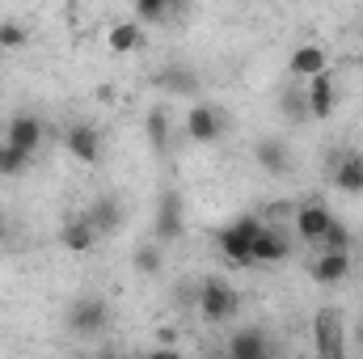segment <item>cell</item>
I'll use <instances>...</instances> for the list:
<instances>
[{"label": "cell", "mask_w": 363, "mask_h": 359, "mask_svg": "<svg viewBox=\"0 0 363 359\" xmlns=\"http://www.w3.org/2000/svg\"><path fill=\"white\" fill-rule=\"evenodd\" d=\"M334 186L342 190V194H363V157H342L338 165H334Z\"/></svg>", "instance_id": "ffe728a7"}, {"label": "cell", "mask_w": 363, "mask_h": 359, "mask_svg": "<svg viewBox=\"0 0 363 359\" xmlns=\"http://www.w3.org/2000/svg\"><path fill=\"white\" fill-rule=\"evenodd\" d=\"M254 157H258V165H262L267 174H274V178L291 170V148H287L283 136H262V140L254 144Z\"/></svg>", "instance_id": "5bb4252c"}, {"label": "cell", "mask_w": 363, "mask_h": 359, "mask_svg": "<svg viewBox=\"0 0 363 359\" xmlns=\"http://www.w3.org/2000/svg\"><path fill=\"white\" fill-rule=\"evenodd\" d=\"M287 254H291V241L283 237V228H271V224H262V233L254 237V263H287Z\"/></svg>", "instance_id": "9a60e30c"}, {"label": "cell", "mask_w": 363, "mask_h": 359, "mask_svg": "<svg viewBox=\"0 0 363 359\" xmlns=\"http://www.w3.org/2000/svg\"><path fill=\"white\" fill-rule=\"evenodd\" d=\"M43 140H47V131H43V118L38 114H13L9 127H4V144H13L26 157H34L43 148Z\"/></svg>", "instance_id": "8992f818"}, {"label": "cell", "mask_w": 363, "mask_h": 359, "mask_svg": "<svg viewBox=\"0 0 363 359\" xmlns=\"http://www.w3.org/2000/svg\"><path fill=\"white\" fill-rule=\"evenodd\" d=\"M313 283H321V287H338L342 279H351V254H334V250H321L317 258H313Z\"/></svg>", "instance_id": "8fae6325"}, {"label": "cell", "mask_w": 363, "mask_h": 359, "mask_svg": "<svg viewBox=\"0 0 363 359\" xmlns=\"http://www.w3.org/2000/svg\"><path fill=\"white\" fill-rule=\"evenodd\" d=\"M26 165H30V157L0 140V174H4V178H17V174H26Z\"/></svg>", "instance_id": "d4e9b609"}, {"label": "cell", "mask_w": 363, "mask_h": 359, "mask_svg": "<svg viewBox=\"0 0 363 359\" xmlns=\"http://www.w3.org/2000/svg\"><path fill=\"white\" fill-rule=\"evenodd\" d=\"M330 224H334V216H330L325 203H300V211H296V237L300 241L321 245V237L330 233Z\"/></svg>", "instance_id": "9c48e42d"}, {"label": "cell", "mask_w": 363, "mask_h": 359, "mask_svg": "<svg viewBox=\"0 0 363 359\" xmlns=\"http://www.w3.org/2000/svg\"><path fill=\"white\" fill-rule=\"evenodd\" d=\"M64 326H68L77 338H97V334H106V326H110V304H106L101 296H77V300L68 304V313H64Z\"/></svg>", "instance_id": "3957f363"}, {"label": "cell", "mask_w": 363, "mask_h": 359, "mask_svg": "<svg viewBox=\"0 0 363 359\" xmlns=\"http://www.w3.org/2000/svg\"><path fill=\"white\" fill-rule=\"evenodd\" d=\"M186 228V207H182V194L169 186L161 190V203H157V224H152V241L157 245H174Z\"/></svg>", "instance_id": "277c9868"}, {"label": "cell", "mask_w": 363, "mask_h": 359, "mask_svg": "<svg viewBox=\"0 0 363 359\" xmlns=\"http://www.w3.org/2000/svg\"><path fill=\"white\" fill-rule=\"evenodd\" d=\"M144 359H186L182 351H174V347H157L152 355H144Z\"/></svg>", "instance_id": "83f0119b"}, {"label": "cell", "mask_w": 363, "mask_h": 359, "mask_svg": "<svg viewBox=\"0 0 363 359\" xmlns=\"http://www.w3.org/2000/svg\"><path fill=\"white\" fill-rule=\"evenodd\" d=\"M85 220L93 224V233H97V237H106V233H114V228L123 224V203H118L114 194H101V199H93V203H89Z\"/></svg>", "instance_id": "2e32d148"}, {"label": "cell", "mask_w": 363, "mask_h": 359, "mask_svg": "<svg viewBox=\"0 0 363 359\" xmlns=\"http://www.w3.org/2000/svg\"><path fill=\"white\" fill-rule=\"evenodd\" d=\"M224 359H274L271 355V338H267V330H258V326H250V330H237L233 338H228V355Z\"/></svg>", "instance_id": "7c38bea8"}, {"label": "cell", "mask_w": 363, "mask_h": 359, "mask_svg": "<svg viewBox=\"0 0 363 359\" xmlns=\"http://www.w3.org/2000/svg\"><path fill=\"white\" fill-rule=\"evenodd\" d=\"M334 359H347V351H342V355H334Z\"/></svg>", "instance_id": "4dcf8cb0"}, {"label": "cell", "mask_w": 363, "mask_h": 359, "mask_svg": "<svg viewBox=\"0 0 363 359\" xmlns=\"http://www.w3.org/2000/svg\"><path fill=\"white\" fill-rule=\"evenodd\" d=\"M279 110L287 118H308V101H304V89H283L279 97Z\"/></svg>", "instance_id": "484cf974"}, {"label": "cell", "mask_w": 363, "mask_h": 359, "mask_svg": "<svg viewBox=\"0 0 363 359\" xmlns=\"http://www.w3.org/2000/svg\"><path fill=\"white\" fill-rule=\"evenodd\" d=\"M186 136H190V144H216L224 136V114L211 101H194L186 110Z\"/></svg>", "instance_id": "5b68a950"}, {"label": "cell", "mask_w": 363, "mask_h": 359, "mask_svg": "<svg viewBox=\"0 0 363 359\" xmlns=\"http://www.w3.org/2000/svg\"><path fill=\"white\" fill-rule=\"evenodd\" d=\"M321 250H334V254H351V233H347V224H330V233L321 237Z\"/></svg>", "instance_id": "4316f807"}, {"label": "cell", "mask_w": 363, "mask_h": 359, "mask_svg": "<svg viewBox=\"0 0 363 359\" xmlns=\"http://www.w3.org/2000/svg\"><path fill=\"white\" fill-rule=\"evenodd\" d=\"M131 263H135L140 275L157 279V275H165V245H157V241H140L135 254H131Z\"/></svg>", "instance_id": "44dd1931"}, {"label": "cell", "mask_w": 363, "mask_h": 359, "mask_svg": "<svg viewBox=\"0 0 363 359\" xmlns=\"http://www.w3.org/2000/svg\"><path fill=\"white\" fill-rule=\"evenodd\" d=\"M26 43H30V30L13 17H4L0 21V51H13V47H26Z\"/></svg>", "instance_id": "cb8c5ba5"}, {"label": "cell", "mask_w": 363, "mask_h": 359, "mask_svg": "<svg viewBox=\"0 0 363 359\" xmlns=\"http://www.w3.org/2000/svg\"><path fill=\"white\" fill-rule=\"evenodd\" d=\"M0 241H4V220H0Z\"/></svg>", "instance_id": "f546056e"}, {"label": "cell", "mask_w": 363, "mask_h": 359, "mask_svg": "<svg viewBox=\"0 0 363 359\" xmlns=\"http://www.w3.org/2000/svg\"><path fill=\"white\" fill-rule=\"evenodd\" d=\"M148 140H152V148L157 153H165L169 148V114H165V106H157V110H148Z\"/></svg>", "instance_id": "7402d4cb"}, {"label": "cell", "mask_w": 363, "mask_h": 359, "mask_svg": "<svg viewBox=\"0 0 363 359\" xmlns=\"http://www.w3.org/2000/svg\"><path fill=\"white\" fill-rule=\"evenodd\" d=\"M60 245L72 250V254H89L93 245H97V233H93V224L85 216H72V220L60 228Z\"/></svg>", "instance_id": "e0dca14e"}, {"label": "cell", "mask_w": 363, "mask_h": 359, "mask_svg": "<svg viewBox=\"0 0 363 359\" xmlns=\"http://www.w3.org/2000/svg\"><path fill=\"white\" fill-rule=\"evenodd\" d=\"M64 144H68V153L81 165H97L101 161V136H97V127H89V123H72L64 131Z\"/></svg>", "instance_id": "30bf717a"}, {"label": "cell", "mask_w": 363, "mask_h": 359, "mask_svg": "<svg viewBox=\"0 0 363 359\" xmlns=\"http://www.w3.org/2000/svg\"><path fill=\"white\" fill-rule=\"evenodd\" d=\"M313 338H317V359H334L342 355V338H347V326L334 309H321L313 317Z\"/></svg>", "instance_id": "52a82bcc"}, {"label": "cell", "mask_w": 363, "mask_h": 359, "mask_svg": "<svg viewBox=\"0 0 363 359\" xmlns=\"http://www.w3.org/2000/svg\"><path fill=\"white\" fill-rule=\"evenodd\" d=\"M262 233V220L258 216H241V220H233V224H224L220 233H216V245H220V254L228 258V263H237V267H254V237Z\"/></svg>", "instance_id": "6da1fadb"}, {"label": "cell", "mask_w": 363, "mask_h": 359, "mask_svg": "<svg viewBox=\"0 0 363 359\" xmlns=\"http://www.w3.org/2000/svg\"><path fill=\"white\" fill-rule=\"evenodd\" d=\"M169 17V4L165 0H135V26H157V21H165Z\"/></svg>", "instance_id": "603a6c76"}, {"label": "cell", "mask_w": 363, "mask_h": 359, "mask_svg": "<svg viewBox=\"0 0 363 359\" xmlns=\"http://www.w3.org/2000/svg\"><path fill=\"white\" fill-rule=\"evenodd\" d=\"M287 72L296 77V81H317L321 72H330V55H325V47H317V43H304V47H296L291 51V60H287Z\"/></svg>", "instance_id": "ba28073f"}, {"label": "cell", "mask_w": 363, "mask_h": 359, "mask_svg": "<svg viewBox=\"0 0 363 359\" xmlns=\"http://www.w3.org/2000/svg\"><path fill=\"white\" fill-rule=\"evenodd\" d=\"M106 43H110L114 55H131V51L144 43V26H135V21H114L110 34H106Z\"/></svg>", "instance_id": "d6986e66"}, {"label": "cell", "mask_w": 363, "mask_h": 359, "mask_svg": "<svg viewBox=\"0 0 363 359\" xmlns=\"http://www.w3.org/2000/svg\"><path fill=\"white\" fill-rule=\"evenodd\" d=\"M237 292H233V283L228 279H220V275H207L203 283H199V317L207 321V326H224V321H233L237 317Z\"/></svg>", "instance_id": "7a4b0ae2"}, {"label": "cell", "mask_w": 363, "mask_h": 359, "mask_svg": "<svg viewBox=\"0 0 363 359\" xmlns=\"http://www.w3.org/2000/svg\"><path fill=\"white\" fill-rule=\"evenodd\" d=\"M157 85L165 93H178V97H199V72L186 68V64H169V68L157 77Z\"/></svg>", "instance_id": "ac0fdd59"}, {"label": "cell", "mask_w": 363, "mask_h": 359, "mask_svg": "<svg viewBox=\"0 0 363 359\" xmlns=\"http://www.w3.org/2000/svg\"><path fill=\"white\" fill-rule=\"evenodd\" d=\"M304 101H308V118H330L334 106H338V85L330 72H321L317 81L304 85Z\"/></svg>", "instance_id": "4fadbf2b"}, {"label": "cell", "mask_w": 363, "mask_h": 359, "mask_svg": "<svg viewBox=\"0 0 363 359\" xmlns=\"http://www.w3.org/2000/svg\"><path fill=\"white\" fill-rule=\"evenodd\" d=\"M203 359H224V355H211V351H207V355H203Z\"/></svg>", "instance_id": "f1b7e54d"}]
</instances>
